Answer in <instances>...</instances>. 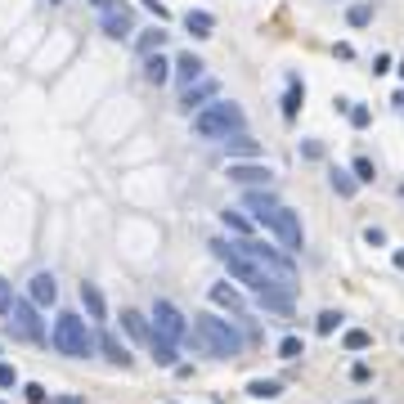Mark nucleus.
I'll return each mask as SVG.
<instances>
[{"instance_id": "f257e3e1", "label": "nucleus", "mask_w": 404, "mask_h": 404, "mask_svg": "<svg viewBox=\"0 0 404 404\" xmlns=\"http://www.w3.org/2000/svg\"><path fill=\"white\" fill-rule=\"evenodd\" d=\"M189 341H193V346H198L202 355H212V360H238L243 346H247L243 328H238L234 319H229V314H216V310L193 314Z\"/></svg>"}, {"instance_id": "f03ea898", "label": "nucleus", "mask_w": 404, "mask_h": 404, "mask_svg": "<svg viewBox=\"0 0 404 404\" xmlns=\"http://www.w3.org/2000/svg\"><path fill=\"white\" fill-rule=\"evenodd\" d=\"M243 130H247V113H243L234 99H212L207 108L193 113V135H198V140L225 144L229 135H243Z\"/></svg>"}, {"instance_id": "7ed1b4c3", "label": "nucleus", "mask_w": 404, "mask_h": 404, "mask_svg": "<svg viewBox=\"0 0 404 404\" xmlns=\"http://www.w3.org/2000/svg\"><path fill=\"white\" fill-rule=\"evenodd\" d=\"M50 346L59 355H68V360H94L99 355V333L81 314H59L54 328H50Z\"/></svg>"}, {"instance_id": "20e7f679", "label": "nucleus", "mask_w": 404, "mask_h": 404, "mask_svg": "<svg viewBox=\"0 0 404 404\" xmlns=\"http://www.w3.org/2000/svg\"><path fill=\"white\" fill-rule=\"evenodd\" d=\"M212 256L229 269V278H234V283H243L247 292H256V297H261V292H269V288H283V283H274V278H269L261 265H252L229 238H212Z\"/></svg>"}, {"instance_id": "39448f33", "label": "nucleus", "mask_w": 404, "mask_h": 404, "mask_svg": "<svg viewBox=\"0 0 404 404\" xmlns=\"http://www.w3.org/2000/svg\"><path fill=\"white\" fill-rule=\"evenodd\" d=\"M234 247L247 256L252 265H261L274 283H283V288H292V278H297V265H292V256L283 252V247H269V243H261V238H238Z\"/></svg>"}, {"instance_id": "423d86ee", "label": "nucleus", "mask_w": 404, "mask_h": 404, "mask_svg": "<svg viewBox=\"0 0 404 404\" xmlns=\"http://www.w3.org/2000/svg\"><path fill=\"white\" fill-rule=\"evenodd\" d=\"M256 225L261 229H269V234L278 238V247H283L288 256H297L301 247H305V234H301V216L292 212L288 202H278L274 212H265V216H256Z\"/></svg>"}, {"instance_id": "0eeeda50", "label": "nucleus", "mask_w": 404, "mask_h": 404, "mask_svg": "<svg viewBox=\"0 0 404 404\" xmlns=\"http://www.w3.org/2000/svg\"><path fill=\"white\" fill-rule=\"evenodd\" d=\"M5 328H9L14 337H23V341H36V346H45V341H50V328H45L41 310H36L27 297H14V310H9Z\"/></svg>"}, {"instance_id": "6e6552de", "label": "nucleus", "mask_w": 404, "mask_h": 404, "mask_svg": "<svg viewBox=\"0 0 404 404\" xmlns=\"http://www.w3.org/2000/svg\"><path fill=\"white\" fill-rule=\"evenodd\" d=\"M149 324H153V333L157 337H166V341H189V319H185V310H180L176 301H166V297H157L153 301V314H149Z\"/></svg>"}, {"instance_id": "1a4fd4ad", "label": "nucleus", "mask_w": 404, "mask_h": 404, "mask_svg": "<svg viewBox=\"0 0 404 404\" xmlns=\"http://www.w3.org/2000/svg\"><path fill=\"white\" fill-rule=\"evenodd\" d=\"M229 185H238V189H269L274 185V166L269 162H229Z\"/></svg>"}, {"instance_id": "9d476101", "label": "nucleus", "mask_w": 404, "mask_h": 404, "mask_svg": "<svg viewBox=\"0 0 404 404\" xmlns=\"http://www.w3.org/2000/svg\"><path fill=\"white\" fill-rule=\"evenodd\" d=\"M27 301L36 305V310H50V305L59 301V278L50 274V269H36V274L27 278Z\"/></svg>"}, {"instance_id": "9b49d317", "label": "nucleus", "mask_w": 404, "mask_h": 404, "mask_svg": "<svg viewBox=\"0 0 404 404\" xmlns=\"http://www.w3.org/2000/svg\"><path fill=\"white\" fill-rule=\"evenodd\" d=\"M212 99H220V85L216 81H193V85H185V94H180V113H198V108H207V104H212Z\"/></svg>"}, {"instance_id": "f8f14e48", "label": "nucleus", "mask_w": 404, "mask_h": 404, "mask_svg": "<svg viewBox=\"0 0 404 404\" xmlns=\"http://www.w3.org/2000/svg\"><path fill=\"white\" fill-rule=\"evenodd\" d=\"M99 27H104V36H108V41H130V32H135V18H130V9L117 0V5H113V9H108V14L99 18Z\"/></svg>"}, {"instance_id": "ddd939ff", "label": "nucleus", "mask_w": 404, "mask_h": 404, "mask_svg": "<svg viewBox=\"0 0 404 404\" xmlns=\"http://www.w3.org/2000/svg\"><path fill=\"white\" fill-rule=\"evenodd\" d=\"M202 72H207V63H202V59L198 54H176V59H171V77H176L180 85H193V81H202Z\"/></svg>"}, {"instance_id": "4468645a", "label": "nucleus", "mask_w": 404, "mask_h": 404, "mask_svg": "<svg viewBox=\"0 0 404 404\" xmlns=\"http://www.w3.org/2000/svg\"><path fill=\"white\" fill-rule=\"evenodd\" d=\"M225 153H229V162H256V157H261V144L243 130V135H229L225 140Z\"/></svg>"}, {"instance_id": "2eb2a0df", "label": "nucleus", "mask_w": 404, "mask_h": 404, "mask_svg": "<svg viewBox=\"0 0 404 404\" xmlns=\"http://www.w3.org/2000/svg\"><path fill=\"white\" fill-rule=\"evenodd\" d=\"M243 207L252 212V225H256V216H265V212L278 207V193L274 189H243Z\"/></svg>"}, {"instance_id": "dca6fc26", "label": "nucleus", "mask_w": 404, "mask_h": 404, "mask_svg": "<svg viewBox=\"0 0 404 404\" xmlns=\"http://www.w3.org/2000/svg\"><path fill=\"white\" fill-rule=\"evenodd\" d=\"M121 333H126L130 341H144V346H149V337H153L149 314H140V310H121Z\"/></svg>"}, {"instance_id": "f3484780", "label": "nucleus", "mask_w": 404, "mask_h": 404, "mask_svg": "<svg viewBox=\"0 0 404 404\" xmlns=\"http://www.w3.org/2000/svg\"><path fill=\"white\" fill-rule=\"evenodd\" d=\"M81 305H85V319H90V324L108 319V301H104V292L94 283H81Z\"/></svg>"}, {"instance_id": "a211bd4d", "label": "nucleus", "mask_w": 404, "mask_h": 404, "mask_svg": "<svg viewBox=\"0 0 404 404\" xmlns=\"http://www.w3.org/2000/svg\"><path fill=\"white\" fill-rule=\"evenodd\" d=\"M212 305H220V310H229V314H243V310H247L243 292L229 288V283H212Z\"/></svg>"}, {"instance_id": "6ab92c4d", "label": "nucleus", "mask_w": 404, "mask_h": 404, "mask_svg": "<svg viewBox=\"0 0 404 404\" xmlns=\"http://www.w3.org/2000/svg\"><path fill=\"white\" fill-rule=\"evenodd\" d=\"M185 32L193 36V41H207V36L216 32V14H207V9H189V14H185Z\"/></svg>"}, {"instance_id": "aec40b11", "label": "nucleus", "mask_w": 404, "mask_h": 404, "mask_svg": "<svg viewBox=\"0 0 404 404\" xmlns=\"http://www.w3.org/2000/svg\"><path fill=\"white\" fill-rule=\"evenodd\" d=\"M149 350H153V364L157 369H176L180 364V350H176V341H166V337H149Z\"/></svg>"}, {"instance_id": "412c9836", "label": "nucleus", "mask_w": 404, "mask_h": 404, "mask_svg": "<svg viewBox=\"0 0 404 404\" xmlns=\"http://www.w3.org/2000/svg\"><path fill=\"white\" fill-rule=\"evenodd\" d=\"M256 305H261V310H269V314H292V297H288V288H269V292H261V297H256Z\"/></svg>"}, {"instance_id": "4be33fe9", "label": "nucleus", "mask_w": 404, "mask_h": 404, "mask_svg": "<svg viewBox=\"0 0 404 404\" xmlns=\"http://www.w3.org/2000/svg\"><path fill=\"white\" fill-rule=\"evenodd\" d=\"M99 350H104V360L113 364V369H130V364H135V355H130L126 346H121L117 337H108V333L99 337Z\"/></svg>"}, {"instance_id": "5701e85b", "label": "nucleus", "mask_w": 404, "mask_h": 404, "mask_svg": "<svg viewBox=\"0 0 404 404\" xmlns=\"http://www.w3.org/2000/svg\"><path fill=\"white\" fill-rule=\"evenodd\" d=\"M144 81H149V85H166L171 81V59L166 54H149V59H144Z\"/></svg>"}, {"instance_id": "b1692460", "label": "nucleus", "mask_w": 404, "mask_h": 404, "mask_svg": "<svg viewBox=\"0 0 404 404\" xmlns=\"http://www.w3.org/2000/svg\"><path fill=\"white\" fill-rule=\"evenodd\" d=\"M301 104H305V85H301V77H288V90H283V117L292 121L301 113Z\"/></svg>"}, {"instance_id": "393cba45", "label": "nucleus", "mask_w": 404, "mask_h": 404, "mask_svg": "<svg viewBox=\"0 0 404 404\" xmlns=\"http://www.w3.org/2000/svg\"><path fill=\"white\" fill-rule=\"evenodd\" d=\"M162 45H166V32L162 27H149L135 41V50H140V59H149V54H162Z\"/></svg>"}, {"instance_id": "a878e982", "label": "nucleus", "mask_w": 404, "mask_h": 404, "mask_svg": "<svg viewBox=\"0 0 404 404\" xmlns=\"http://www.w3.org/2000/svg\"><path fill=\"white\" fill-rule=\"evenodd\" d=\"M247 396H252V400H278V396H283V386H278L274 377H252V382H247Z\"/></svg>"}, {"instance_id": "bb28decb", "label": "nucleus", "mask_w": 404, "mask_h": 404, "mask_svg": "<svg viewBox=\"0 0 404 404\" xmlns=\"http://www.w3.org/2000/svg\"><path fill=\"white\" fill-rule=\"evenodd\" d=\"M220 225H225L229 234H238V238H252V229H256L243 212H220Z\"/></svg>"}, {"instance_id": "cd10ccee", "label": "nucleus", "mask_w": 404, "mask_h": 404, "mask_svg": "<svg viewBox=\"0 0 404 404\" xmlns=\"http://www.w3.org/2000/svg\"><path fill=\"white\" fill-rule=\"evenodd\" d=\"M328 185H333L341 198H355V189H360V185H355V176H350V171H341V166L328 171Z\"/></svg>"}, {"instance_id": "c85d7f7f", "label": "nucleus", "mask_w": 404, "mask_h": 404, "mask_svg": "<svg viewBox=\"0 0 404 404\" xmlns=\"http://www.w3.org/2000/svg\"><path fill=\"white\" fill-rule=\"evenodd\" d=\"M355 185H373V180H377V166L369 162V157H355Z\"/></svg>"}, {"instance_id": "c756f323", "label": "nucleus", "mask_w": 404, "mask_h": 404, "mask_svg": "<svg viewBox=\"0 0 404 404\" xmlns=\"http://www.w3.org/2000/svg\"><path fill=\"white\" fill-rule=\"evenodd\" d=\"M341 346H346V350H369V346H373V337L364 333V328H350V333L341 337Z\"/></svg>"}, {"instance_id": "7c9ffc66", "label": "nucleus", "mask_w": 404, "mask_h": 404, "mask_svg": "<svg viewBox=\"0 0 404 404\" xmlns=\"http://www.w3.org/2000/svg\"><path fill=\"white\" fill-rule=\"evenodd\" d=\"M301 355H305L301 337H283V341H278V360H301Z\"/></svg>"}, {"instance_id": "2f4dec72", "label": "nucleus", "mask_w": 404, "mask_h": 404, "mask_svg": "<svg viewBox=\"0 0 404 404\" xmlns=\"http://www.w3.org/2000/svg\"><path fill=\"white\" fill-rule=\"evenodd\" d=\"M346 23H350V27H369V23H373V5H350Z\"/></svg>"}, {"instance_id": "473e14b6", "label": "nucleus", "mask_w": 404, "mask_h": 404, "mask_svg": "<svg viewBox=\"0 0 404 404\" xmlns=\"http://www.w3.org/2000/svg\"><path fill=\"white\" fill-rule=\"evenodd\" d=\"M9 310H14V283H9V278H0V314L9 319Z\"/></svg>"}, {"instance_id": "72a5a7b5", "label": "nucleus", "mask_w": 404, "mask_h": 404, "mask_svg": "<svg viewBox=\"0 0 404 404\" xmlns=\"http://www.w3.org/2000/svg\"><path fill=\"white\" fill-rule=\"evenodd\" d=\"M314 328H319L324 337H328V333H337V328H341V314H337V310H324V314H319V324H314Z\"/></svg>"}, {"instance_id": "f704fd0d", "label": "nucleus", "mask_w": 404, "mask_h": 404, "mask_svg": "<svg viewBox=\"0 0 404 404\" xmlns=\"http://www.w3.org/2000/svg\"><path fill=\"white\" fill-rule=\"evenodd\" d=\"M18 386V369L14 364H0V391H14Z\"/></svg>"}, {"instance_id": "c9c22d12", "label": "nucleus", "mask_w": 404, "mask_h": 404, "mask_svg": "<svg viewBox=\"0 0 404 404\" xmlns=\"http://www.w3.org/2000/svg\"><path fill=\"white\" fill-rule=\"evenodd\" d=\"M140 5H144V9H149V14H153L157 23H166V18H171V14H166V5H162V0H140Z\"/></svg>"}, {"instance_id": "e433bc0d", "label": "nucleus", "mask_w": 404, "mask_h": 404, "mask_svg": "<svg viewBox=\"0 0 404 404\" xmlns=\"http://www.w3.org/2000/svg\"><path fill=\"white\" fill-rule=\"evenodd\" d=\"M346 113H350V121H355V126H369V108H360V104H350V108H346Z\"/></svg>"}, {"instance_id": "4c0bfd02", "label": "nucleus", "mask_w": 404, "mask_h": 404, "mask_svg": "<svg viewBox=\"0 0 404 404\" xmlns=\"http://www.w3.org/2000/svg\"><path fill=\"white\" fill-rule=\"evenodd\" d=\"M301 157H310V162H319V157H324V149H319L314 140H305V144H301Z\"/></svg>"}, {"instance_id": "58836bf2", "label": "nucleus", "mask_w": 404, "mask_h": 404, "mask_svg": "<svg viewBox=\"0 0 404 404\" xmlns=\"http://www.w3.org/2000/svg\"><path fill=\"white\" fill-rule=\"evenodd\" d=\"M364 243H369V247H382L386 234H382V229H364Z\"/></svg>"}, {"instance_id": "ea45409f", "label": "nucleus", "mask_w": 404, "mask_h": 404, "mask_svg": "<svg viewBox=\"0 0 404 404\" xmlns=\"http://www.w3.org/2000/svg\"><path fill=\"white\" fill-rule=\"evenodd\" d=\"M23 391H27V400H32V404H45V386H36V382H32V386H23Z\"/></svg>"}, {"instance_id": "a19ab883", "label": "nucleus", "mask_w": 404, "mask_h": 404, "mask_svg": "<svg viewBox=\"0 0 404 404\" xmlns=\"http://www.w3.org/2000/svg\"><path fill=\"white\" fill-rule=\"evenodd\" d=\"M373 72H391V54H377L373 59Z\"/></svg>"}, {"instance_id": "79ce46f5", "label": "nucleus", "mask_w": 404, "mask_h": 404, "mask_svg": "<svg viewBox=\"0 0 404 404\" xmlns=\"http://www.w3.org/2000/svg\"><path fill=\"white\" fill-rule=\"evenodd\" d=\"M90 5H94V9H99V14H108V9H113V5H117V0H90Z\"/></svg>"}, {"instance_id": "37998d69", "label": "nucleus", "mask_w": 404, "mask_h": 404, "mask_svg": "<svg viewBox=\"0 0 404 404\" xmlns=\"http://www.w3.org/2000/svg\"><path fill=\"white\" fill-rule=\"evenodd\" d=\"M396 265H400V269H404V252H396Z\"/></svg>"}, {"instance_id": "c03bdc74", "label": "nucleus", "mask_w": 404, "mask_h": 404, "mask_svg": "<svg viewBox=\"0 0 404 404\" xmlns=\"http://www.w3.org/2000/svg\"><path fill=\"white\" fill-rule=\"evenodd\" d=\"M50 404H81V400H50Z\"/></svg>"}, {"instance_id": "a18cd8bd", "label": "nucleus", "mask_w": 404, "mask_h": 404, "mask_svg": "<svg viewBox=\"0 0 404 404\" xmlns=\"http://www.w3.org/2000/svg\"><path fill=\"white\" fill-rule=\"evenodd\" d=\"M396 104H400V108H404V94H396Z\"/></svg>"}, {"instance_id": "49530a36", "label": "nucleus", "mask_w": 404, "mask_h": 404, "mask_svg": "<svg viewBox=\"0 0 404 404\" xmlns=\"http://www.w3.org/2000/svg\"><path fill=\"white\" fill-rule=\"evenodd\" d=\"M396 72H400V81H404V63H400V68H396Z\"/></svg>"}, {"instance_id": "de8ad7c7", "label": "nucleus", "mask_w": 404, "mask_h": 404, "mask_svg": "<svg viewBox=\"0 0 404 404\" xmlns=\"http://www.w3.org/2000/svg\"><path fill=\"white\" fill-rule=\"evenodd\" d=\"M50 5H59V0H50Z\"/></svg>"}, {"instance_id": "09e8293b", "label": "nucleus", "mask_w": 404, "mask_h": 404, "mask_svg": "<svg viewBox=\"0 0 404 404\" xmlns=\"http://www.w3.org/2000/svg\"><path fill=\"white\" fill-rule=\"evenodd\" d=\"M360 404H369V400H360Z\"/></svg>"}]
</instances>
